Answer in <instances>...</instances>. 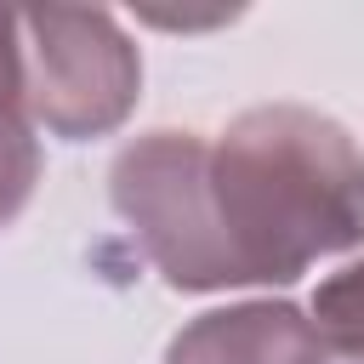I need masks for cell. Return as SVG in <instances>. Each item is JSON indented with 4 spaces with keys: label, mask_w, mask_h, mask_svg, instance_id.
Segmentation results:
<instances>
[{
    "label": "cell",
    "mask_w": 364,
    "mask_h": 364,
    "mask_svg": "<svg viewBox=\"0 0 364 364\" xmlns=\"http://www.w3.org/2000/svg\"><path fill=\"white\" fill-rule=\"evenodd\" d=\"M165 364H341V353L296 301H233L188 318Z\"/></svg>",
    "instance_id": "cell-3"
},
{
    "label": "cell",
    "mask_w": 364,
    "mask_h": 364,
    "mask_svg": "<svg viewBox=\"0 0 364 364\" xmlns=\"http://www.w3.org/2000/svg\"><path fill=\"white\" fill-rule=\"evenodd\" d=\"M17 57L34 131L57 142H97L119 131L142 97V57L119 17L97 6L17 11Z\"/></svg>",
    "instance_id": "cell-2"
},
{
    "label": "cell",
    "mask_w": 364,
    "mask_h": 364,
    "mask_svg": "<svg viewBox=\"0 0 364 364\" xmlns=\"http://www.w3.org/2000/svg\"><path fill=\"white\" fill-rule=\"evenodd\" d=\"M108 199L171 290L296 284L364 245V148L307 102H256L210 136H131Z\"/></svg>",
    "instance_id": "cell-1"
},
{
    "label": "cell",
    "mask_w": 364,
    "mask_h": 364,
    "mask_svg": "<svg viewBox=\"0 0 364 364\" xmlns=\"http://www.w3.org/2000/svg\"><path fill=\"white\" fill-rule=\"evenodd\" d=\"M307 313L324 330V341L341 353V364H364V256H353L347 267H336L313 290Z\"/></svg>",
    "instance_id": "cell-5"
},
{
    "label": "cell",
    "mask_w": 364,
    "mask_h": 364,
    "mask_svg": "<svg viewBox=\"0 0 364 364\" xmlns=\"http://www.w3.org/2000/svg\"><path fill=\"white\" fill-rule=\"evenodd\" d=\"M34 188H40V131L23 97L17 11H0V233L28 210Z\"/></svg>",
    "instance_id": "cell-4"
}]
</instances>
